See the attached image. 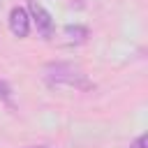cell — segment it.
<instances>
[{"label": "cell", "mask_w": 148, "mask_h": 148, "mask_svg": "<svg viewBox=\"0 0 148 148\" xmlns=\"http://www.w3.org/2000/svg\"><path fill=\"white\" fill-rule=\"evenodd\" d=\"M44 81L53 88H74V90L95 88V83L83 74V69L72 62H49L44 67Z\"/></svg>", "instance_id": "6da1fadb"}, {"label": "cell", "mask_w": 148, "mask_h": 148, "mask_svg": "<svg viewBox=\"0 0 148 148\" xmlns=\"http://www.w3.org/2000/svg\"><path fill=\"white\" fill-rule=\"evenodd\" d=\"M9 30L16 37H28V32H30V14L23 7H12V12H9Z\"/></svg>", "instance_id": "3957f363"}, {"label": "cell", "mask_w": 148, "mask_h": 148, "mask_svg": "<svg viewBox=\"0 0 148 148\" xmlns=\"http://www.w3.org/2000/svg\"><path fill=\"white\" fill-rule=\"evenodd\" d=\"M0 99L12 106V86H9L5 79H0Z\"/></svg>", "instance_id": "5b68a950"}, {"label": "cell", "mask_w": 148, "mask_h": 148, "mask_svg": "<svg viewBox=\"0 0 148 148\" xmlns=\"http://www.w3.org/2000/svg\"><path fill=\"white\" fill-rule=\"evenodd\" d=\"M65 37L69 39V42H74V44H83L88 37H90V30L88 28H83V25H65Z\"/></svg>", "instance_id": "277c9868"}, {"label": "cell", "mask_w": 148, "mask_h": 148, "mask_svg": "<svg viewBox=\"0 0 148 148\" xmlns=\"http://www.w3.org/2000/svg\"><path fill=\"white\" fill-rule=\"evenodd\" d=\"M28 14H30L32 23L37 25V32L42 35V39H51L53 37V18H51V14L37 0H28Z\"/></svg>", "instance_id": "7a4b0ae2"}, {"label": "cell", "mask_w": 148, "mask_h": 148, "mask_svg": "<svg viewBox=\"0 0 148 148\" xmlns=\"http://www.w3.org/2000/svg\"><path fill=\"white\" fill-rule=\"evenodd\" d=\"M32 148H44V146H32Z\"/></svg>", "instance_id": "52a82bcc"}, {"label": "cell", "mask_w": 148, "mask_h": 148, "mask_svg": "<svg viewBox=\"0 0 148 148\" xmlns=\"http://www.w3.org/2000/svg\"><path fill=\"white\" fill-rule=\"evenodd\" d=\"M146 143H148V139H146V134H141V136L134 139V143H132L130 148H146Z\"/></svg>", "instance_id": "8992f818"}]
</instances>
